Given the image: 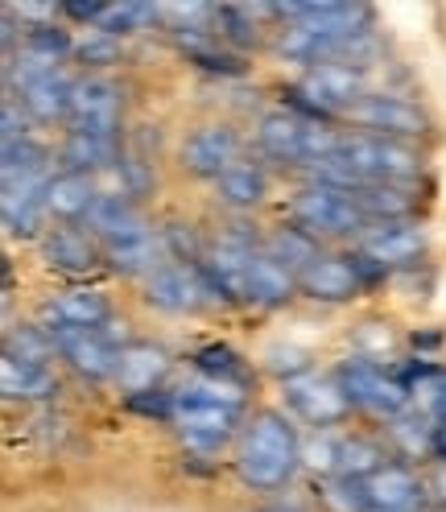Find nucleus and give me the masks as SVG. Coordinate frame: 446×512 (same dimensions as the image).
<instances>
[{
  "label": "nucleus",
  "mask_w": 446,
  "mask_h": 512,
  "mask_svg": "<svg viewBox=\"0 0 446 512\" xmlns=\"http://www.w3.org/2000/svg\"><path fill=\"white\" fill-rule=\"evenodd\" d=\"M83 228L100 240L104 248L112 244H129V240H145V236H157V223L149 219V211L141 203H133L129 195H116V190H104L95 199L91 215Z\"/></svg>",
  "instance_id": "nucleus-19"
},
{
  "label": "nucleus",
  "mask_w": 446,
  "mask_h": 512,
  "mask_svg": "<svg viewBox=\"0 0 446 512\" xmlns=\"http://www.w3.org/2000/svg\"><path fill=\"white\" fill-rule=\"evenodd\" d=\"M54 145L38 141L34 133L21 141H5L0 145V182H17V178H38V174H54Z\"/></svg>",
  "instance_id": "nucleus-33"
},
{
  "label": "nucleus",
  "mask_w": 446,
  "mask_h": 512,
  "mask_svg": "<svg viewBox=\"0 0 446 512\" xmlns=\"http://www.w3.org/2000/svg\"><path fill=\"white\" fill-rule=\"evenodd\" d=\"M257 368L269 372L277 384H285V380H298V376L314 372V351L302 343H290V339H273L257 351Z\"/></svg>",
  "instance_id": "nucleus-37"
},
{
  "label": "nucleus",
  "mask_w": 446,
  "mask_h": 512,
  "mask_svg": "<svg viewBox=\"0 0 446 512\" xmlns=\"http://www.w3.org/2000/svg\"><path fill=\"white\" fill-rule=\"evenodd\" d=\"M302 442L306 434L298 422L277 405H261L244 418V430L232 446V475L244 492L257 496H277L294 488V479L306 471L302 467Z\"/></svg>",
  "instance_id": "nucleus-1"
},
{
  "label": "nucleus",
  "mask_w": 446,
  "mask_h": 512,
  "mask_svg": "<svg viewBox=\"0 0 446 512\" xmlns=\"http://www.w3.org/2000/svg\"><path fill=\"white\" fill-rule=\"evenodd\" d=\"M174 405H219V409H236L248 413V397H252V384L244 380H223V376H207L190 368L178 384H170Z\"/></svg>",
  "instance_id": "nucleus-28"
},
{
  "label": "nucleus",
  "mask_w": 446,
  "mask_h": 512,
  "mask_svg": "<svg viewBox=\"0 0 446 512\" xmlns=\"http://www.w3.org/2000/svg\"><path fill=\"white\" fill-rule=\"evenodd\" d=\"M376 281H385V273L372 269L364 256H356L352 248H327L298 277V298L318 302V306H352Z\"/></svg>",
  "instance_id": "nucleus-7"
},
{
  "label": "nucleus",
  "mask_w": 446,
  "mask_h": 512,
  "mask_svg": "<svg viewBox=\"0 0 446 512\" xmlns=\"http://www.w3.org/2000/svg\"><path fill=\"white\" fill-rule=\"evenodd\" d=\"M352 133H368V137H393V141H413V145H426L434 137V116L422 100H409L401 91H385V87H372L368 95L343 112V120Z\"/></svg>",
  "instance_id": "nucleus-5"
},
{
  "label": "nucleus",
  "mask_w": 446,
  "mask_h": 512,
  "mask_svg": "<svg viewBox=\"0 0 446 512\" xmlns=\"http://www.w3.org/2000/svg\"><path fill=\"white\" fill-rule=\"evenodd\" d=\"M190 368L207 372V376H223V380H244L252 384V360H244L240 351H232L228 343H207L190 356Z\"/></svg>",
  "instance_id": "nucleus-41"
},
{
  "label": "nucleus",
  "mask_w": 446,
  "mask_h": 512,
  "mask_svg": "<svg viewBox=\"0 0 446 512\" xmlns=\"http://www.w3.org/2000/svg\"><path fill=\"white\" fill-rule=\"evenodd\" d=\"M75 83H79V75L71 67H58V71L34 79L29 87H21L13 100L25 108V116L34 120V124H62V128H67L71 100H75Z\"/></svg>",
  "instance_id": "nucleus-23"
},
{
  "label": "nucleus",
  "mask_w": 446,
  "mask_h": 512,
  "mask_svg": "<svg viewBox=\"0 0 446 512\" xmlns=\"http://www.w3.org/2000/svg\"><path fill=\"white\" fill-rule=\"evenodd\" d=\"M244 153V133L232 120H203L178 141V170L195 182H215L228 174Z\"/></svg>",
  "instance_id": "nucleus-10"
},
{
  "label": "nucleus",
  "mask_w": 446,
  "mask_h": 512,
  "mask_svg": "<svg viewBox=\"0 0 446 512\" xmlns=\"http://www.w3.org/2000/svg\"><path fill=\"white\" fill-rule=\"evenodd\" d=\"M104 182V190H116V195H129L133 203H149L153 195H157V166H153V157H145V153H124L120 157V166L108 174V178H100Z\"/></svg>",
  "instance_id": "nucleus-34"
},
{
  "label": "nucleus",
  "mask_w": 446,
  "mask_h": 512,
  "mask_svg": "<svg viewBox=\"0 0 446 512\" xmlns=\"http://www.w3.org/2000/svg\"><path fill=\"white\" fill-rule=\"evenodd\" d=\"M285 223L302 228L323 248H339V244L352 248L368 232V219L360 215L356 199L347 195V190L318 186V182H302L294 195L285 199Z\"/></svg>",
  "instance_id": "nucleus-3"
},
{
  "label": "nucleus",
  "mask_w": 446,
  "mask_h": 512,
  "mask_svg": "<svg viewBox=\"0 0 446 512\" xmlns=\"http://www.w3.org/2000/svg\"><path fill=\"white\" fill-rule=\"evenodd\" d=\"M170 372H174V356L162 347V343H153V339H137L124 347V356H120V372H116V393L124 401H133V397H145V393H157V389H170Z\"/></svg>",
  "instance_id": "nucleus-20"
},
{
  "label": "nucleus",
  "mask_w": 446,
  "mask_h": 512,
  "mask_svg": "<svg viewBox=\"0 0 446 512\" xmlns=\"http://www.w3.org/2000/svg\"><path fill=\"white\" fill-rule=\"evenodd\" d=\"M34 318L50 331V335H62V331H95L116 318V306L112 298L100 290V285H67L50 298L38 302Z\"/></svg>",
  "instance_id": "nucleus-14"
},
{
  "label": "nucleus",
  "mask_w": 446,
  "mask_h": 512,
  "mask_svg": "<svg viewBox=\"0 0 446 512\" xmlns=\"http://www.w3.org/2000/svg\"><path fill=\"white\" fill-rule=\"evenodd\" d=\"M281 409L310 430H335L356 418V409L347 401L343 384L335 380V372H318V368L281 384Z\"/></svg>",
  "instance_id": "nucleus-8"
},
{
  "label": "nucleus",
  "mask_w": 446,
  "mask_h": 512,
  "mask_svg": "<svg viewBox=\"0 0 446 512\" xmlns=\"http://www.w3.org/2000/svg\"><path fill=\"white\" fill-rule=\"evenodd\" d=\"M343 137V128H335L331 120H314V116H302L294 108H269L257 116V124H252V149H257L261 162L269 166H281V170H294L298 178L327 162V157L335 153Z\"/></svg>",
  "instance_id": "nucleus-2"
},
{
  "label": "nucleus",
  "mask_w": 446,
  "mask_h": 512,
  "mask_svg": "<svg viewBox=\"0 0 446 512\" xmlns=\"http://www.w3.org/2000/svg\"><path fill=\"white\" fill-rule=\"evenodd\" d=\"M141 302L157 314L170 318H186V314H203L211 306H219L215 290L207 285L199 265H182V261H166L162 269H153L141 281Z\"/></svg>",
  "instance_id": "nucleus-11"
},
{
  "label": "nucleus",
  "mask_w": 446,
  "mask_h": 512,
  "mask_svg": "<svg viewBox=\"0 0 446 512\" xmlns=\"http://www.w3.org/2000/svg\"><path fill=\"white\" fill-rule=\"evenodd\" d=\"M434 463H446V426L434 430Z\"/></svg>",
  "instance_id": "nucleus-45"
},
{
  "label": "nucleus",
  "mask_w": 446,
  "mask_h": 512,
  "mask_svg": "<svg viewBox=\"0 0 446 512\" xmlns=\"http://www.w3.org/2000/svg\"><path fill=\"white\" fill-rule=\"evenodd\" d=\"M426 484H430V504L446 508V463H430L426 467Z\"/></svg>",
  "instance_id": "nucleus-43"
},
{
  "label": "nucleus",
  "mask_w": 446,
  "mask_h": 512,
  "mask_svg": "<svg viewBox=\"0 0 446 512\" xmlns=\"http://www.w3.org/2000/svg\"><path fill=\"white\" fill-rule=\"evenodd\" d=\"M100 195H104V182H100V178L58 170V174L50 178V190H46L50 219H54V223H71V228H83Z\"/></svg>",
  "instance_id": "nucleus-27"
},
{
  "label": "nucleus",
  "mask_w": 446,
  "mask_h": 512,
  "mask_svg": "<svg viewBox=\"0 0 446 512\" xmlns=\"http://www.w3.org/2000/svg\"><path fill=\"white\" fill-rule=\"evenodd\" d=\"M389 463H397V459H393L389 442L380 430H352V426L343 430V446H339V475L343 479H360L364 484L368 475H376Z\"/></svg>",
  "instance_id": "nucleus-30"
},
{
  "label": "nucleus",
  "mask_w": 446,
  "mask_h": 512,
  "mask_svg": "<svg viewBox=\"0 0 446 512\" xmlns=\"http://www.w3.org/2000/svg\"><path fill=\"white\" fill-rule=\"evenodd\" d=\"M343 430H347V426H335V430H310V434H306V442H302V467H306L310 479L339 475Z\"/></svg>",
  "instance_id": "nucleus-40"
},
{
  "label": "nucleus",
  "mask_w": 446,
  "mask_h": 512,
  "mask_svg": "<svg viewBox=\"0 0 446 512\" xmlns=\"http://www.w3.org/2000/svg\"><path fill=\"white\" fill-rule=\"evenodd\" d=\"M368 512H422L430 508L426 471L413 463H389L364 479Z\"/></svg>",
  "instance_id": "nucleus-18"
},
{
  "label": "nucleus",
  "mask_w": 446,
  "mask_h": 512,
  "mask_svg": "<svg viewBox=\"0 0 446 512\" xmlns=\"http://www.w3.org/2000/svg\"><path fill=\"white\" fill-rule=\"evenodd\" d=\"M310 496L318 504V512H368L364 500V484L360 479H343V475H327V479H310Z\"/></svg>",
  "instance_id": "nucleus-39"
},
{
  "label": "nucleus",
  "mask_w": 446,
  "mask_h": 512,
  "mask_svg": "<svg viewBox=\"0 0 446 512\" xmlns=\"http://www.w3.org/2000/svg\"><path fill=\"white\" fill-rule=\"evenodd\" d=\"M129 153V137H83V133H62L54 145V166L67 174H91L108 178L120 157Z\"/></svg>",
  "instance_id": "nucleus-21"
},
{
  "label": "nucleus",
  "mask_w": 446,
  "mask_h": 512,
  "mask_svg": "<svg viewBox=\"0 0 446 512\" xmlns=\"http://www.w3.org/2000/svg\"><path fill=\"white\" fill-rule=\"evenodd\" d=\"M298 298V277L290 269H281L273 256L261 248L252 252L248 273H244V306L252 310H281Z\"/></svg>",
  "instance_id": "nucleus-24"
},
{
  "label": "nucleus",
  "mask_w": 446,
  "mask_h": 512,
  "mask_svg": "<svg viewBox=\"0 0 446 512\" xmlns=\"http://www.w3.org/2000/svg\"><path fill=\"white\" fill-rule=\"evenodd\" d=\"M0 393H5V401H21V405H50L62 393V376L58 368H46V364L0 356Z\"/></svg>",
  "instance_id": "nucleus-26"
},
{
  "label": "nucleus",
  "mask_w": 446,
  "mask_h": 512,
  "mask_svg": "<svg viewBox=\"0 0 446 512\" xmlns=\"http://www.w3.org/2000/svg\"><path fill=\"white\" fill-rule=\"evenodd\" d=\"M153 25H162V5H141V0H104V13L91 29H104L112 38H133L149 34Z\"/></svg>",
  "instance_id": "nucleus-35"
},
{
  "label": "nucleus",
  "mask_w": 446,
  "mask_h": 512,
  "mask_svg": "<svg viewBox=\"0 0 446 512\" xmlns=\"http://www.w3.org/2000/svg\"><path fill=\"white\" fill-rule=\"evenodd\" d=\"M426 248L430 236L422 228V219H401V223H368V232L352 244L356 256L380 273H405V269H418L426 261Z\"/></svg>",
  "instance_id": "nucleus-13"
},
{
  "label": "nucleus",
  "mask_w": 446,
  "mask_h": 512,
  "mask_svg": "<svg viewBox=\"0 0 446 512\" xmlns=\"http://www.w3.org/2000/svg\"><path fill=\"white\" fill-rule=\"evenodd\" d=\"M75 62L91 75H108L124 62V38H112L104 29H75Z\"/></svg>",
  "instance_id": "nucleus-38"
},
{
  "label": "nucleus",
  "mask_w": 446,
  "mask_h": 512,
  "mask_svg": "<svg viewBox=\"0 0 446 512\" xmlns=\"http://www.w3.org/2000/svg\"><path fill=\"white\" fill-rule=\"evenodd\" d=\"M265 252L273 256L281 269H290L294 277H302L327 248L318 244V240H310L302 228H294V223H285V219H281V223H273V228L265 232Z\"/></svg>",
  "instance_id": "nucleus-32"
},
{
  "label": "nucleus",
  "mask_w": 446,
  "mask_h": 512,
  "mask_svg": "<svg viewBox=\"0 0 446 512\" xmlns=\"http://www.w3.org/2000/svg\"><path fill=\"white\" fill-rule=\"evenodd\" d=\"M422 512H446V508H438V504H430V508H422Z\"/></svg>",
  "instance_id": "nucleus-46"
},
{
  "label": "nucleus",
  "mask_w": 446,
  "mask_h": 512,
  "mask_svg": "<svg viewBox=\"0 0 446 512\" xmlns=\"http://www.w3.org/2000/svg\"><path fill=\"white\" fill-rule=\"evenodd\" d=\"M124 87L116 75H91L79 71L75 83V100H71V116L62 133H83V137H129L124 128Z\"/></svg>",
  "instance_id": "nucleus-9"
},
{
  "label": "nucleus",
  "mask_w": 446,
  "mask_h": 512,
  "mask_svg": "<svg viewBox=\"0 0 446 512\" xmlns=\"http://www.w3.org/2000/svg\"><path fill=\"white\" fill-rule=\"evenodd\" d=\"M5 356H17L25 364L54 368L58 364V343H54V335L38 323V318H29V323H9V331H5Z\"/></svg>",
  "instance_id": "nucleus-36"
},
{
  "label": "nucleus",
  "mask_w": 446,
  "mask_h": 512,
  "mask_svg": "<svg viewBox=\"0 0 446 512\" xmlns=\"http://www.w3.org/2000/svg\"><path fill=\"white\" fill-rule=\"evenodd\" d=\"M38 261L58 273V277H95L104 265V244L95 240L87 228H71V223H54V228L38 240Z\"/></svg>",
  "instance_id": "nucleus-17"
},
{
  "label": "nucleus",
  "mask_w": 446,
  "mask_h": 512,
  "mask_svg": "<svg viewBox=\"0 0 446 512\" xmlns=\"http://www.w3.org/2000/svg\"><path fill=\"white\" fill-rule=\"evenodd\" d=\"M244 512H306V508L285 504V500H265V504H252V508H244Z\"/></svg>",
  "instance_id": "nucleus-44"
},
{
  "label": "nucleus",
  "mask_w": 446,
  "mask_h": 512,
  "mask_svg": "<svg viewBox=\"0 0 446 512\" xmlns=\"http://www.w3.org/2000/svg\"><path fill=\"white\" fill-rule=\"evenodd\" d=\"M335 380L343 384L347 401H352V409L360 413V418L385 426L393 418H401V413L413 409V393L409 384L397 376L393 364H380V360H368V356H343L335 368Z\"/></svg>",
  "instance_id": "nucleus-4"
},
{
  "label": "nucleus",
  "mask_w": 446,
  "mask_h": 512,
  "mask_svg": "<svg viewBox=\"0 0 446 512\" xmlns=\"http://www.w3.org/2000/svg\"><path fill=\"white\" fill-rule=\"evenodd\" d=\"M376 430L385 434L397 463H413V467H430L434 463V430L438 426L426 418L422 409H409V413H401V418L376 426Z\"/></svg>",
  "instance_id": "nucleus-29"
},
{
  "label": "nucleus",
  "mask_w": 446,
  "mask_h": 512,
  "mask_svg": "<svg viewBox=\"0 0 446 512\" xmlns=\"http://www.w3.org/2000/svg\"><path fill=\"white\" fill-rule=\"evenodd\" d=\"M368 91H372L368 87V71L347 67V62H323V67H310L290 83V100H285V108H294L302 116H314V120L339 124L343 112Z\"/></svg>",
  "instance_id": "nucleus-6"
},
{
  "label": "nucleus",
  "mask_w": 446,
  "mask_h": 512,
  "mask_svg": "<svg viewBox=\"0 0 446 512\" xmlns=\"http://www.w3.org/2000/svg\"><path fill=\"white\" fill-rule=\"evenodd\" d=\"M352 199L368 223H401L418 219L422 207V182H368L352 190Z\"/></svg>",
  "instance_id": "nucleus-25"
},
{
  "label": "nucleus",
  "mask_w": 446,
  "mask_h": 512,
  "mask_svg": "<svg viewBox=\"0 0 446 512\" xmlns=\"http://www.w3.org/2000/svg\"><path fill=\"white\" fill-rule=\"evenodd\" d=\"M54 174L0 182V219H5V236L9 240H34L38 244L54 228L50 203H46V190H50V178Z\"/></svg>",
  "instance_id": "nucleus-15"
},
{
  "label": "nucleus",
  "mask_w": 446,
  "mask_h": 512,
  "mask_svg": "<svg viewBox=\"0 0 446 512\" xmlns=\"http://www.w3.org/2000/svg\"><path fill=\"white\" fill-rule=\"evenodd\" d=\"M54 343H58V364L71 376H79L83 384H112L116 380L124 347L108 335V327L62 331V335H54Z\"/></svg>",
  "instance_id": "nucleus-16"
},
{
  "label": "nucleus",
  "mask_w": 446,
  "mask_h": 512,
  "mask_svg": "<svg viewBox=\"0 0 446 512\" xmlns=\"http://www.w3.org/2000/svg\"><path fill=\"white\" fill-rule=\"evenodd\" d=\"M34 133V120L25 116V108L13 100V95H5V104H0V145L5 141H21Z\"/></svg>",
  "instance_id": "nucleus-42"
},
{
  "label": "nucleus",
  "mask_w": 446,
  "mask_h": 512,
  "mask_svg": "<svg viewBox=\"0 0 446 512\" xmlns=\"http://www.w3.org/2000/svg\"><path fill=\"white\" fill-rule=\"evenodd\" d=\"M248 413L236 409H219V405H174L170 418V434L178 438V446L195 459H215L219 451L236 446L240 430H244Z\"/></svg>",
  "instance_id": "nucleus-12"
},
{
  "label": "nucleus",
  "mask_w": 446,
  "mask_h": 512,
  "mask_svg": "<svg viewBox=\"0 0 446 512\" xmlns=\"http://www.w3.org/2000/svg\"><path fill=\"white\" fill-rule=\"evenodd\" d=\"M393 368L409 384L413 409H422L434 426H446V368L426 360H397Z\"/></svg>",
  "instance_id": "nucleus-31"
},
{
  "label": "nucleus",
  "mask_w": 446,
  "mask_h": 512,
  "mask_svg": "<svg viewBox=\"0 0 446 512\" xmlns=\"http://www.w3.org/2000/svg\"><path fill=\"white\" fill-rule=\"evenodd\" d=\"M215 203L228 215H252L269 199V166L261 157H240V162L211 182Z\"/></svg>",
  "instance_id": "nucleus-22"
}]
</instances>
